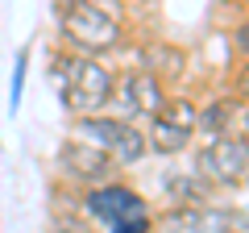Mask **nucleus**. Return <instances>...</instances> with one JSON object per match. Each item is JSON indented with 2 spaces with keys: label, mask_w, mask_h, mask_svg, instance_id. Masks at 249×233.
Masks as SVG:
<instances>
[{
  "label": "nucleus",
  "mask_w": 249,
  "mask_h": 233,
  "mask_svg": "<svg viewBox=\"0 0 249 233\" xmlns=\"http://www.w3.org/2000/svg\"><path fill=\"white\" fill-rule=\"evenodd\" d=\"M54 21H58L62 50H71V54L104 58V54H112L124 42L121 17L108 9L104 0H58Z\"/></svg>",
  "instance_id": "nucleus-1"
},
{
  "label": "nucleus",
  "mask_w": 249,
  "mask_h": 233,
  "mask_svg": "<svg viewBox=\"0 0 249 233\" xmlns=\"http://www.w3.org/2000/svg\"><path fill=\"white\" fill-rule=\"evenodd\" d=\"M54 88H58L71 116H88V113H104L108 108V100L116 92V75L104 58L58 50L54 54Z\"/></svg>",
  "instance_id": "nucleus-2"
},
{
  "label": "nucleus",
  "mask_w": 249,
  "mask_h": 233,
  "mask_svg": "<svg viewBox=\"0 0 249 233\" xmlns=\"http://www.w3.org/2000/svg\"><path fill=\"white\" fill-rule=\"evenodd\" d=\"M79 213L96 221L104 233H154L150 200L124 179H108L100 188L79 192Z\"/></svg>",
  "instance_id": "nucleus-3"
},
{
  "label": "nucleus",
  "mask_w": 249,
  "mask_h": 233,
  "mask_svg": "<svg viewBox=\"0 0 249 233\" xmlns=\"http://www.w3.org/2000/svg\"><path fill=\"white\" fill-rule=\"evenodd\" d=\"M71 137H83L88 146L104 150L108 158L116 162V167H137V162L150 154V150H145V134H142V125H133V121H121V116H112V113H88V116H75Z\"/></svg>",
  "instance_id": "nucleus-4"
},
{
  "label": "nucleus",
  "mask_w": 249,
  "mask_h": 233,
  "mask_svg": "<svg viewBox=\"0 0 249 233\" xmlns=\"http://www.w3.org/2000/svg\"><path fill=\"white\" fill-rule=\"evenodd\" d=\"M145 150L175 158L196 146V100L191 96H166V104L154 116H145Z\"/></svg>",
  "instance_id": "nucleus-5"
},
{
  "label": "nucleus",
  "mask_w": 249,
  "mask_h": 233,
  "mask_svg": "<svg viewBox=\"0 0 249 233\" xmlns=\"http://www.w3.org/2000/svg\"><path fill=\"white\" fill-rule=\"evenodd\" d=\"M196 175L208 183L212 192H229L241 188L249 179V146L241 137H208L196 146V158H191Z\"/></svg>",
  "instance_id": "nucleus-6"
},
{
  "label": "nucleus",
  "mask_w": 249,
  "mask_h": 233,
  "mask_svg": "<svg viewBox=\"0 0 249 233\" xmlns=\"http://www.w3.org/2000/svg\"><path fill=\"white\" fill-rule=\"evenodd\" d=\"M166 96H170V88H166V79H162L158 71H150V67H129L124 75H116V92H112V100H121V113H112V116H121V121H145V116H154L162 104H166ZM108 100V104H112Z\"/></svg>",
  "instance_id": "nucleus-7"
},
{
  "label": "nucleus",
  "mask_w": 249,
  "mask_h": 233,
  "mask_svg": "<svg viewBox=\"0 0 249 233\" xmlns=\"http://www.w3.org/2000/svg\"><path fill=\"white\" fill-rule=\"evenodd\" d=\"M58 171L79 192L83 188H100V183H108V179H121V167H116L104 150L88 146L83 137H62V146H58Z\"/></svg>",
  "instance_id": "nucleus-8"
},
{
  "label": "nucleus",
  "mask_w": 249,
  "mask_h": 233,
  "mask_svg": "<svg viewBox=\"0 0 249 233\" xmlns=\"http://www.w3.org/2000/svg\"><path fill=\"white\" fill-rule=\"evenodd\" d=\"M162 192L175 208H204L212 204L216 192L196 175V167H166L162 171Z\"/></svg>",
  "instance_id": "nucleus-9"
},
{
  "label": "nucleus",
  "mask_w": 249,
  "mask_h": 233,
  "mask_svg": "<svg viewBox=\"0 0 249 233\" xmlns=\"http://www.w3.org/2000/svg\"><path fill=\"white\" fill-rule=\"evenodd\" d=\"M241 100L237 96H212L208 104H196V137H229L237 125Z\"/></svg>",
  "instance_id": "nucleus-10"
},
{
  "label": "nucleus",
  "mask_w": 249,
  "mask_h": 233,
  "mask_svg": "<svg viewBox=\"0 0 249 233\" xmlns=\"http://www.w3.org/2000/svg\"><path fill=\"white\" fill-rule=\"evenodd\" d=\"M204 208H175V204H170L162 216H154V229H158V233H208Z\"/></svg>",
  "instance_id": "nucleus-11"
},
{
  "label": "nucleus",
  "mask_w": 249,
  "mask_h": 233,
  "mask_svg": "<svg viewBox=\"0 0 249 233\" xmlns=\"http://www.w3.org/2000/svg\"><path fill=\"white\" fill-rule=\"evenodd\" d=\"M25 67H29V46L17 50V67H13V79H9V108L17 113L21 100H25Z\"/></svg>",
  "instance_id": "nucleus-12"
},
{
  "label": "nucleus",
  "mask_w": 249,
  "mask_h": 233,
  "mask_svg": "<svg viewBox=\"0 0 249 233\" xmlns=\"http://www.w3.org/2000/svg\"><path fill=\"white\" fill-rule=\"evenodd\" d=\"M232 96H237L241 104L249 108V63H241V67H237V75H232Z\"/></svg>",
  "instance_id": "nucleus-13"
},
{
  "label": "nucleus",
  "mask_w": 249,
  "mask_h": 233,
  "mask_svg": "<svg viewBox=\"0 0 249 233\" xmlns=\"http://www.w3.org/2000/svg\"><path fill=\"white\" fill-rule=\"evenodd\" d=\"M232 46H237V54L249 63V13L237 21V29H232Z\"/></svg>",
  "instance_id": "nucleus-14"
},
{
  "label": "nucleus",
  "mask_w": 249,
  "mask_h": 233,
  "mask_svg": "<svg viewBox=\"0 0 249 233\" xmlns=\"http://www.w3.org/2000/svg\"><path fill=\"white\" fill-rule=\"evenodd\" d=\"M54 233H96V229L83 225V221H75V216H62V221L54 225Z\"/></svg>",
  "instance_id": "nucleus-15"
},
{
  "label": "nucleus",
  "mask_w": 249,
  "mask_h": 233,
  "mask_svg": "<svg viewBox=\"0 0 249 233\" xmlns=\"http://www.w3.org/2000/svg\"><path fill=\"white\" fill-rule=\"evenodd\" d=\"M241 188H249V179H245V183H241Z\"/></svg>",
  "instance_id": "nucleus-16"
}]
</instances>
